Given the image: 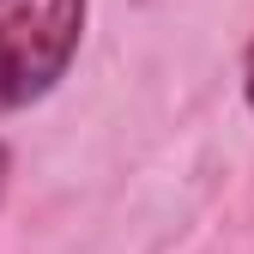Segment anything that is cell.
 Returning a JSON list of instances; mask_svg holds the SVG:
<instances>
[{
  "instance_id": "1",
  "label": "cell",
  "mask_w": 254,
  "mask_h": 254,
  "mask_svg": "<svg viewBox=\"0 0 254 254\" xmlns=\"http://www.w3.org/2000/svg\"><path fill=\"white\" fill-rule=\"evenodd\" d=\"M85 37V0H0V115L49 97Z\"/></svg>"
},
{
  "instance_id": "2",
  "label": "cell",
  "mask_w": 254,
  "mask_h": 254,
  "mask_svg": "<svg viewBox=\"0 0 254 254\" xmlns=\"http://www.w3.org/2000/svg\"><path fill=\"white\" fill-rule=\"evenodd\" d=\"M242 91H248V109H254V43H248V67H242Z\"/></svg>"
},
{
  "instance_id": "3",
  "label": "cell",
  "mask_w": 254,
  "mask_h": 254,
  "mask_svg": "<svg viewBox=\"0 0 254 254\" xmlns=\"http://www.w3.org/2000/svg\"><path fill=\"white\" fill-rule=\"evenodd\" d=\"M6 170H12V157H6V145H0V194H6Z\"/></svg>"
}]
</instances>
